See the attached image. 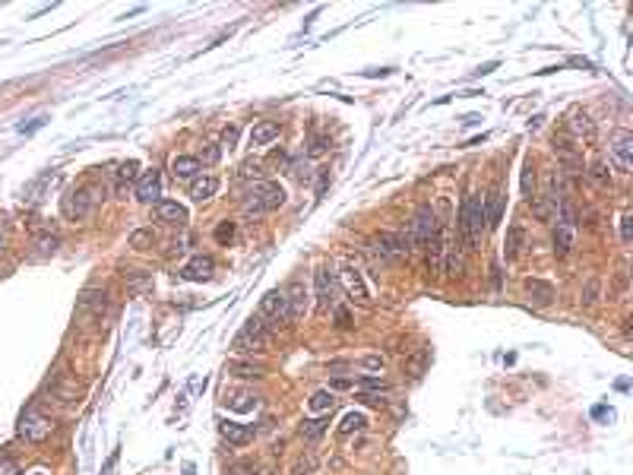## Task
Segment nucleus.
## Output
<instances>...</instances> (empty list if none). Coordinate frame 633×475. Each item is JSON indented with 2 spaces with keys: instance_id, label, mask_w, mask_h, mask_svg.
I'll return each instance as SVG.
<instances>
[{
  "instance_id": "1",
  "label": "nucleus",
  "mask_w": 633,
  "mask_h": 475,
  "mask_svg": "<svg viewBox=\"0 0 633 475\" xmlns=\"http://www.w3.org/2000/svg\"><path fill=\"white\" fill-rule=\"evenodd\" d=\"M459 232H462V244L466 251H478L481 234L487 232V219H485V200L478 194H466L459 209Z\"/></svg>"
},
{
  "instance_id": "2",
  "label": "nucleus",
  "mask_w": 633,
  "mask_h": 475,
  "mask_svg": "<svg viewBox=\"0 0 633 475\" xmlns=\"http://www.w3.org/2000/svg\"><path fill=\"white\" fill-rule=\"evenodd\" d=\"M105 200V187H98V184H79V187H73L67 196H63V203H60V209H63V215L67 219H73V222H79V219H86V215H92V209L98 206V203Z\"/></svg>"
},
{
  "instance_id": "3",
  "label": "nucleus",
  "mask_w": 633,
  "mask_h": 475,
  "mask_svg": "<svg viewBox=\"0 0 633 475\" xmlns=\"http://www.w3.org/2000/svg\"><path fill=\"white\" fill-rule=\"evenodd\" d=\"M285 203V190L282 184L276 181H253L250 194H247V203H244V213L247 215H263V213H272Z\"/></svg>"
},
{
  "instance_id": "4",
  "label": "nucleus",
  "mask_w": 633,
  "mask_h": 475,
  "mask_svg": "<svg viewBox=\"0 0 633 475\" xmlns=\"http://www.w3.org/2000/svg\"><path fill=\"white\" fill-rule=\"evenodd\" d=\"M411 251V238L409 232L392 234V232H380L371 238V253L380 260V263H396V260L409 257Z\"/></svg>"
},
{
  "instance_id": "5",
  "label": "nucleus",
  "mask_w": 633,
  "mask_h": 475,
  "mask_svg": "<svg viewBox=\"0 0 633 475\" xmlns=\"http://www.w3.org/2000/svg\"><path fill=\"white\" fill-rule=\"evenodd\" d=\"M108 310V291L105 289H82V295L76 298V323H82V327H92V323H98L101 317H105Z\"/></svg>"
},
{
  "instance_id": "6",
  "label": "nucleus",
  "mask_w": 633,
  "mask_h": 475,
  "mask_svg": "<svg viewBox=\"0 0 633 475\" xmlns=\"http://www.w3.org/2000/svg\"><path fill=\"white\" fill-rule=\"evenodd\" d=\"M272 327L263 320V317H250V320L241 327V333L234 336V348L238 352H263L266 342H269Z\"/></svg>"
},
{
  "instance_id": "7",
  "label": "nucleus",
  "mask_w": 633,
  "mask_h": 475,
  "mask_svg": "<svg viewBox=\"0 0 633 475\" xmlns=\"http://www.w3.org/2000/svg\"><path fill=\"white\" fill-rule=\"evenodd\" d=\"M51 431H54V422H51V415H44L38 405H29V409L23 412V418H19V437H25L29 443L48 441Z\"/></svg>"
},
{
  "instance_id": "8",
  "label": "nucleus",
  "mask_w": 633,
  "mask_h": 475,
  "mask_svg": "<svg viewBox=\"0 0 633 475\" xmlns=\"http://www.w3.org/2000/svg\"><path fill=\"white\" fill-rule=\"evenodd\" d=\"M447 247H449V228H447V222H437V228H434V234H430V241H428V270H430V276H440L443 272V257H447Z\"/></svg>"
},
{
  "instance_id": "9",
  "label": "nucleus",
  "mask_w": 633,
  "mask_h": 475,
  "mask_svg": "<svg viewBox=\"0 0 633 475\" xmlns=\"http://www.w3.org/2000/svg\"><path fill=\"white\" fill-rule=\"evenodd\" d=\"M437 228V219H434V209L430 206H418L415 209V219L409 222V238L415 247H428L430 234Z\"/></svg>"
},
{
  "instance_id": "10",
  "label": "nucleus",
  "mask_w": 633,
  "mask_h": 475,
  "mask_svg": "<svg viewBox=\"0 0 633 475\" xmlns=\"http://www.w3.org/2000/svg\"><path fill=\"white\" fill-rule=\"evenodd\" d=\"M314 298H316V310H329L335 304V276H333V270L329 266H320L316 270V276H314Z\"/></svg>"
},
{
  "instance_id": "11",
  "label": "nucleus",
  "mask_w": 633,
  "mask_h": 475,
  "mask_svg": "<svg viewBox=\"0 0 633 475\" xmlns=\"http://www.w3.org/2000/svg\"><path fill=\"white\" fill-rule=\"evenodd\" d=\"M257 317L269 320V327H272V329H276L279 323L288 320V308H285V295H282V291H269V295H263Z\"/></svg>"
},
{
  "instance_id": "12",
  "label": "nucleus",
  "mask_w": 633,
  "mask_h": 475,
  "mask_svg": "<svg viewBox=\"0 0 633 475\" xmlns=\"http://www.w3.org/2000/svg\"><path fill=\"white\" fill-rule=\"evenodd\" d=\"M48 393L54 399H60L63 405L79 403V386H76V380L70 377V374H54V377L48 380Z\"/></svg>"
},
{
  "instance_id": "13",
  "label": "nucleus",
  "mask_w": 633,
  "mask_h": 475,
  "mask_svg": "<svg viewBox=\"0 0 633 475\" xmlns=\"http://www.w3.org/2000/svg\"><path fill=\"white\" fill-rule=\"evenodd\" d=\"M342 285H345V291L354 298V301H361L364 304L367 298H371V291H367V282H364V276H361V270L354 263H342Z\"/></svg>"
},
{
  "instance_id": "14",
  "label": "nucleus",
  "mask_w": 633,
  "mask_h": 475,
  "mask_svg": "<svg viewBox=\"0 0 633 475\" xmlns=\"http://www.w3.org/2000/svg\"><path fill=\"white\" fill-rule=\"evenodd\" d=\"M136 196L143 203H158V196H162V177H158V171H143L136 181Z\"/></svg>"
},
{
  "instance_id": "15",
  "label": "nucleus",
  "mask_w": 633,
  "mask_h": 475,
  "mask_svg": "<svg viewBox=\"0 0 633 475\" xmlns=\"http://www.w3.org/2000/svg\"><path fill=\"white\" fill-rule=\"evenodd\" d=\"M282 295H285V308H288V320H298L304 314V308H307V289L301 282H291Z\"/></svg>"
},
{
  "instance_id": "16",
  "label": "nucleus",
  "mask_w": 633,
  "mask_h": 475,
  "mask_svg": "<svg viewBox=\"0 0 633 475\" xmlns=\"http://www.w3.org/2000/svg\"><path fill=\"white\" fill-rule=\"evenodd\" d=\"M611 156H614V162H618V171H627V168H630V158H633V133L620 130L618 137H614V143H611Z\"/></svg>"
},
{
  "instance_id": "17",
  "label": "nucleus",
  "mask_w": 633,
  "mask_h": 475,
  "mask_svg": "<svg viewBox=\"0 0 633 475\" xmlns=\"http://www.w3.org/2000/svg\"><path fill=\"white\" fill-rule=\"evenodd\" d=\"M212 257H206V253H196V257H190V263L181 270L184 279H190V282H203V279L212 276Z\"/></svg>"
},
{
  "instance_id": "18",
  "label": "nucleus",
  "mask_w": 633,
  "mask_h": 475,
  "mask_svg": "<svg viewBox=\"0 0 633 475\" xmlns=\"http://www.w3.org/2000/svg\"><path fill=\"white\" fill-rule=\"evenodd\" d=\"M570 133H573L576 139H586V143L595 139V124L582 108H573V111H570Z\"/></svg>"
},
{
  "instance_id": "19",
  "label": "nucleus",
  "mask_w": 633,
  "mask_h": 475,
  "mask_svg": "<svg viewBox=\"0 0 633 475\" xmlns=\"http://www.w3.org/2000/svg\"><path fill=\"white\" fill-rule=\"evenodd\" d=\"M155 219L168 222V225H181V222H187V209L174 200H158L155 203Z\"/></svg>"
},
{
  "instance_id": "20",
  "label": "nucleus",
  "mask_w": 633,
  "mask_h": 475,
  "mask_svg": "<svg viewBox=\"0 0 633 475\" xmlns=\"http://www.w3.org/2000/svg\"><path fill=\"white\" fill-rule=\"evenodd\" d=\"M523 247H525V232H523V225H510V228H506V241H504V257H506V263L519 260Z\"/></svg>"
},
{
  "instance_id": "21",
  "label": "nucleus",
  "mask_w": 633,
  "mask_h": 475,
  "mask_svg": "<svg viewBox=\"0 0 633 475\" xmlns=\"http://www.w3.org/2000/svg\"><path fill=\"white\" fill-rule=\"evenodd\" d=\"M215 190H219V177H215V175H203V177H196V181L190 184V196H193L196 203L212 200Z\"/></svg>"
},
{
  "instance_id": "22",
  "label": "nucleus",
  "mask_w": 633,
  "mask_h": 475,
  "mask_svg": "<svg viewBox=\"0 0 633 475\" xmlns=\"http://www.w3.org/2000/svg\"><path fill=\"white\" fill-rule=\"evenodd\" d=\"M57 244H60V234H57L51 225H38V228H35V251L41 253V257L54 253V251H57Z\"/></svg>"
},
{
  "instance_id": "23",
  "label": "nucleus",
  "mask_w": 633,
  "mask_h": 475,
  "mask_svg": "<svg viewBox=\"0 0 633 475\" xmlns=\"http://www.w3.org/2000/svg\"><path fill=\"white\" fill-rule=\"evenodd\" d=\"M222 437H225L228 443H234V447H244V443L253 441V428L238 424V422H225L222 424Z\"/></svg>"
},
{
  "instance_id": "24",
  "label": "nucleus",
  "mask_w": 633,
  "mask_h": 475,
  "mask_svg": "<svg viewBox=\"0 0 633 475\" xmlns=\"http://www.w3.org/2000/svg\"><path fill=\"white\" fill-rule=\"evenodd\" d=\"M196 171H200V158H193V156H174L171 158V175H174L177 181H190Z\"/></svg>"
},
{
  "instance_id": "25",
  "label": "nucleus",
  "mask_w": 633,
  "mask_h": 475,
  "mask_svg": "<svg viewBox=\"0 0 633 475\" xmlns=\"http://www.w3.org/2000/svg\"><path fill=\"white\" fill-rule=\"evenodd\" d=\"M247 139H250V146H269L272 139H279V124L276 120H260Z\"/></svg>"
},
{
  "instance_id": "26",
  "label": "nucleus",
  "mask_w": 633,
  "mask_h": 475,
  "mask_svg": "<svg viewBox=\"0 0 633 475\" xmlns=\"http://www.w3.org/2000/svg\"><path fill=\"white\" fill-rule=\"evenodd\" d=\"M500 215H504V190L494 187L487 194V203H485V219H487V228L500 225Z\"/></svg>"
},
{
  "instance_id": "27",
  "label": "nucleus",
  "mask_w": 633,
  "mask_h": 475,
  "mask_svg": "<svg viewBox=\"0 0 633 475\" xmlns=\"http://www.w3.org/2000/svg\"><path fill=\"white\" fill-rule=\"evenodd\" d=\"M525 291L532 295V301L535 304H551L554 301V285L551 282H542V279H525Z\"/></svg>"
},
{
  "instance_id": "28",
  "label": "nucleus",
  "mask_w": 633,
  "mask_h": 475,
  "mask_svg": "<svg viewBox=\"0 0 633 475\" xmlns=\"http://www.w3.org/2000/svg\"><path fill=\"white\" fill-rule=\"evenodd\" d=\"M225 403H228V409H234V412L257 409V396H253L250 390H228L225 393Z\"/></svg>"
},
{
  "instance_id": "29",
  "label": "nucleus",
  "mask_w": 633,
  "mask_h": 475,
  "mask_svg": "<svg viewBox=\"0 0 633 475\" xmlns=\"http://www.w3.org/2000/svg\"><path fill=\"white\" fill-rule=\"evenodd\" d=\"M570 247H573V225L557 222V228H554V253H557V257H567Z\"/></svg>"
},
{
  "instance_id": "30",
  "label": "nucleus",
  "mask_w": 633,
  "mask_h": 475,
  "mask_svg": "<svg viewBox=\"0 0 633 475\" xmlns=\"http://www.w3.org/2000/svg\"><path fill=\"white\" fill-rule=\"evenodd\" d=\"M554 152H557V158H561V162L580 168V152H576V146L570 143L567 137H557V133H554Z\"/></svg>"
},
{
  "instance_id": "31",
  "label": "nucleus",
  "mask_w": 633,
  "mask_h": 475,
  "mask_svg": "<svg viewBox=\"0 0 633 475\" xmlns=\"http://www.w3.org/2000/svg\"><path fill=\"white\" fill-rule=\"evenodd\" d=\"M443 272H447L449 279L462 276V253H459V244H453V241H449L447 257H443Z\"/></svg>"
},
{
  "instance_id": "32",
  "label": "nucleus",
  "mask_w": 633,
  "mask_h": 475,
  "mask_svg": "<svg viewBox=\"0 0 633 475\" xmlns=\"http://www.w3.org/2000/svg\"><path fill=\"white\" fill-rule=\"evenodd\" d=\"M364 424H367L364 412H345V415H342V422H339V434L348 437V434H354V431H364Z\"/></svg>"
},
{
  "instance_id": "33",
  "label": "nucleus",
  "mask_w": 633,
  "mask_h": 475,
  "mask_svg": "<svg viewBox=\"0 0 633 475\" xmlns=\"http://www.w3.org/2000/svg\"><path fill=\"white\" fill-rule=\"evenodd\" d=\"M428 361H430V348L421 346L409 361H405V371H409V377H421L424 367H428Z\"/></svg>"
},
{
  "instance_id": "34",
  "label": "nucleus",
  "mask_w": 633,
  "mask_h": 475,
  "mask_svg": "<svg viewBox=\"0 0 633 475\" xmlns=\"http://www.w3.org/2000/svg\"><path fill=\"white\" fill-rule=\"evenodd\" d=\"M228 371H231L234 377H244V380H257V377H263V367H260V365H250V361H231V365H228Z\"/></svg>"
},
{
  "instance_id": "35",
  "label": "nucleus",
  "mask_w": 633,
  "mask_h": 475,
  "mask_svg": "<svg viewBox=\"0 0 633 475\" xmlns=\"http://www.w3.org/2000/svg\"><path fill=\"white\" fill-rule=\"evenodd\" d=\"M323 431H326V422H323V418H304L301 428H298V434H301L304 441H316Z\"/></svg>"
},
{
  "instance_id": "36",
  "label": "nucleus",
  "mask_w": 633,
  "mask_h": 475,
  "mask_svg": "<svg viewBox=\"0 0 633 475\" xmlns=\"http://www.w3.org/2000/svg\"><path fill=\"white\" fill-rule=\"evenodd\" d=\"M152 244H155V234H152L149 228H139V232L130 234V247H133V251H149Z\"/></svg>"
},
{
  "instance_id": "37",
  "label": "nucleus",
  "mask_w": 633,
  "mask_h": 475,
  "mask_svg": "<svg viewBox=\"0 0 633 475\" xmlns=\"http://www.w3.org/2000/svg\"><path fill=\"white\" fill-rule=\"evenodd\" d=\"M333 405H335V399H333V393H329V390H320V393L310 396V409H314V412H329Z\"/></svg>"
},
{
  "instance_id": "38",
  "label": "nucleus",
  "mask_w": 633,
  "mask_h": 475,
  "mask_svg": "<svg viewBox=\"0 0 633 475\" xmlns=\"http://www.w3.org/2000/svg\"><path fill=\"white\" fill-rule=\"evenodd\" d=\"M523 194L529 196V200H535V165H532V158L523 168Z\"/></svg>"
},
{
  "instance_id": "39",
  "label": "nucleus",
  "mask_w": 633,
  "mask_h": 475,
  "mask_svg": "<svg viewBox=\"0 0 633 475\" xmlns=\"http://www.w3.org/2000/svg\"><path fill=\"white\" fill-rule=\"evenodd\" d=\"M589 177H592L599 187H611V175H608V165L605 162H592V168H589Z\"/></svg>"
},
{
  "instance_id": "40",
  "label": "nucleus",
  "mask_w": 633,
  "mask_h": 475,
  "mask_svg": "<svg viewBox=\"0 0 633 475\" xmlns=\"http://www.w3.org/2000/svg\"><path fill=\"white\" fill-rule=\"evenodd\" d=\"M260 466L253 460H244V462H234L231 469H228V475H257Z\"/></svg>"
},
{
  "instance_id": "41",
  "label": "nucleus",
  "mask_w": 633,
  "mask_h": 475,
  "mask_svg": "<svg viewBox=\"0 0 633 475\" xmlns=\"http://www.w3.org/2000/svg\"><path fill=\"white\" fill-rule=\"evenodd\" d=\"M620 241H624V244H630V241H633V215L630 213L620 215Z\"/></svg>"
},
{
  "instance_id": "42",
  "label": "nucleus",
  "mask_w": 633,
  "mask_h": 475,
  "mask_svg": "<svg viewBox=\"0 0 633 475\" xmlns=\"http://www.w3.org/2000/svg\"><path fill=\"white\" fill-rule=\"evenodd\" d=\"M136 168H139L136 162H124V165L117 168V181H120V184H124V181H133V177H136Z\"/></svg>"
},
{
  "instance_id": "43",
  "label": "nucleus",
  "mask_w": 633,
  "mask_h": 475,
  "mask_svg": "<svg viewBox=\"0 0 633 475\" xmlns=\"http://www.w3.org/2000/svg\"><path fill=\"white\" fill-rule=\"evenodd\" d=\"M124 279H127L130 285H136V289H149V285H152V279H149V276H139V272H133V270H127V272H124Z\"/></svg>"
},
{
  "instance_id": "44",
  "label": "nucleus",
  "mask_w": 633,
  "mask_h": 475,
  "mask_svg": "<svg viewBox=\"0 0 633 475\" xmlns=\"http://www.w3.org/2000/svg\"><path fill=\"white\" fill-rule=\"evenodd\" d=\"M0 475H19V462L13 456H0Z\"/></svg>"
},
{
  "instance_id": "45",
  "label": "nucleus",
  "mask_w": 633,
  "mask_h": 475,
  "mask_svg": "<svg viewBox=\"0 0 633 475\" xmlns=\"http://www.w3.org/2000/svg\"><path fill=\"white\" fill-rule=\"evenodd\" d=\"M231 234H234V225H231V222H222V225L215 228V241H219V244L231 241Z\"/></svg>"
},
{
  "instance_id": "46",
  "label": "nucleus",
  "mask_w": 633,
  "mask_h": 475,
  "mask_svg": "<svg viewBox=\"0 0 633 475\" xmlns=\"http://www.w3.org/2000/svg\"><path fill=\"white\" fill-rule=\"evenodd\" d=\"M361 365H364L367 371H383V358H380V355H367V358H361Z\"/></svg>"
},
{
  "instance_id": "47",
  "label": "nucleus",
  "mask_w": 633,
  "mask_h": 475,
  "mask_svg": "<svg viewBox=\"0 0 633 475\" xmlns=\"http://www.w3.org/2000/svg\"><path fill=\"white\" fill-rule=\"evenodd\" d=\"M335 323H339L342 329H348V327H352V314H348L345 308H335Z\"/></svg>"
},
{
  "instance_id": "48",
  "label": "nucleus",
  "mask_w": 633,
  "mask_h": 475,
  "mask_svg": "<svg viewBox=\"0 0 633 475\" xmlns=\"http://www.w3.org/2000/svg\"><path fill=\"white\" fill-rule=\"evenodd\" d=\"M358 384H361V386H367V390H386V384H383L380 377H361Z\"/></svg>"
},
{
  "instance_id": "49",
  "label": "nucleus",
  "mask_w": 633,
  "mask_h": 475,
  "mask_svg": "<svg viewBox=\"0 0 633 475\" xmlns=\"http://www.w3.org/2000/svg\"><path fill=\"white\" fill-rule=\"evenodd\" d=\"M6 247H10V225L0 219V253H4Z\"/></svg>"
},
{
  "instance_id": "50",
  "label": "nucleus",
  "mask_w": 633,
  "mask_h": 475,
  "mask_svg": "<svg viewBox=\"0 0 633 475\" xmlns=\"http://www.w3.org/2000/svg\"><path fill=\"white\" fill-rule=\"evenodd\" d=\"M323 152H326V139H314V146H310V156H323Z\"/></svg>"
},
{
  "instance_id": "51",
  "label": "nucleus",
  "mask_w": 633,
  "mask_h": 475,
  "mask_svg": "<svg viewBox=\"0 0 633 475\" xmlns=\"http://www.w3.org/2000/svg\"><path fill=\"white\" fill-rule=\"evenodd\" d=\"M348 386H352V380H342V377L333 380V390H348Z\"/></svg>"
},
{
  "instance_id": "52",
  "label": "nucleus",
  "mask_w": 633,
  "mask_h": 475,
  "mask_svg": "<svg viewBox=\"0 0 633 475\" xmlns=\"http://www.w3.org/2000/svg\"><path fill=\"white\" fill-rule=\"evenodd\" d=\"M595 301V282H589V289H586V304H592Z\"/></svg>"
},
{
  "instance_id": "53",
  "label": "nucleus",
  "mask_w": 633,
  "mask_h": 475,
  "mask_svg": "<svg viewBox=\"0 0 633 475\" xmlns=\"http://www.w3.org/2000/svg\"><path fill=\"white\" fill-rule=\"evenodd\" d=\"M570 63H573V67H582V70H589V67H592V63H589V61H582V57H573V61H570Z\"/></svg>"
}]
</instances>
